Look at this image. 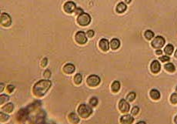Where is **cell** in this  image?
<instances>
[{"mask_svg": "<svg viewBox=\"0 0 177 124\" xmlns=\"http://www.w3.org/2000/svg\"><path fill=\"white\" fill-rule=\"evenodd\" d=\"M51 85H52V83L49 80L39 81L34 86L33 89L34 95L38 97H41V96H44L46 93V92L49 89Z\"/></svg>", "mask_w": 177, "mask_h": 124, "instance_id": "1", "label": "cell"}, {"mask_svg": "<svg viewBox=\"0 0 177 124\" xmlns=\"http://www.w3.org/2000/svg\"><path fill=\"white\" fill-rule=\"evenodd\" d=\"M78 113L79 114V116L82 118H87L89 117L92 113H93V110L92 108L86 104H81L79 108H78Z\"/></svg>", "mask_w": 177, "mask_h": 124, "instance_id": "2", "label": "cell"}, {"mask_svg": "<svg viewBox=\"0 0 177 124\" xmlns=\"http://www.w3.org/2000/svg\"><path fill=\"white\" fill-rule=\"evenodd\" d=\"M91 22V17L88 13H82L80 15H79L78 18H77V22L82 26H88Z\"/></svg>", "mask_w": 177, "mask_h": 124, "instance_id": "3", "label": "cell"}, {"mask_svg": "<svg viewBox=\"0 0 177 124\" xmlns=\"http://www.w3.org/2000/svg\"><path fill=\"white\" fill-rule=\"evenodd\" d=\"M87 84L91 87L97 86L100 83V78L96 75H91L86 80Z\"/></svg>", "mask_w": 177, "mask_h": 124, "instance_id": "4", "label": "cell"}, {"mask_svg": "<svg viewBox=\"0 0 177 124\" xmlns=\"http://www.w3.org/2000/svg\"><path fill=\"white\" fill-rule=\"evenodd\" d=\"M12 24V19L7 13L1 14V25L4 27H8Z\"/></svg>", "mask_w": 177, "mask_h": 124, "instance_id": "5", "label": "cell"}, {"mask_svg": "<svg viewBox=\"0 0 177 124\" xmlns=\"http://www.w3.org/2000/svg\"><path fill=\"white\" fill-rule=\"evenodd\" d=\"M165 44V40L162 36H156L152 42V46L155 49H160Z\"/></svg>", "mask_w": 177, "mask_h": 124, "instance_id": "6", "label": "cell"}, {"mask_svg": "<svg viewBox=\"0 0 177 124\" xmlns=\"http://www.w3.org/2000/svg\"><path fill=\"white\" fill-rule=\"evenodd\" d=\"M75 40L79 44H81V45H83L87 42L86 33L82 31H79V32L76 33V34L75 36Z\"/></svg>", "mask_w": 177, "mask_h": 124, "instance_id": "7", "label": "cell"}, {"mask_svg": "<svg viewBox=\"0 0 177 124\" xmlns=\"http://www.w3.org/2000/svg\"><path fill=\"white\" fill-rule=\"evenodd\" d=\"M119 109L122 113H128L130 109V105L126 99H121L119 103Z\"/></svg>", "mask_w": 177, "mask_h": 124, "instance_id": "8", "label": "cell"}, {"mask_svg": "<svg viewBox=\"0 0 177 124\" xmlns=\"http://www.w3.org/2000/svg\"><path fill=\"white\" fill-rule=\"evenodd\" d=\"M63 8H64V11L67 13H72V12H75V10L76 9L75 4L72 1H69L67 2H66Z\"/></svg>", "mask_w": 177, "mask_h": 124, "instance_id": "9", "label": "cell"}, {"mask_svg": "<svg viewBox=\"0 0 177 124\" xmlns=\"http://www.w3.org/2000/svg\"><path fill=\"white\" fill-rule=\"evenodd\" d=\"M150 69H151V72L152 73H158L160 69H161V65L159 63V61L157 60H154L152 61V63H151L150 66Z\"/></svg>", "mask_w": 177, "mask_h": 124, "instance_id": "10", "label": "cell"}, {"mask_svg": "<svg viewBox=\"0 0 177 124\" xmlns=\"http://www.w3.org/2000/svg\"><path fill=\"white\" fill-rule=\"evenodd\" d=\"M28 117V112L26 110H20L17 114V118L20 122H25Z\"/></svg>", "mask_w": 177, "mask_h": 124, "instance_id": "11", "label": "cell"}, {"mask_svg": "<svg viewBox=\"0 0 177 124\" xmlns=\"http://www.w3.org/2000/svg\"><path fill=\"white\" fill-rule=\"evenodd\" d=\"M134 119L130 115H124L120 119V123L124 124H131L133 123Z\"/></svg>", "mask_w": 177, "mask_h": 124, "instance_id": "12", "label": "cell"}, {"mask_svg": "<svg viewBox=\"0 0 177 124\" xmlns=\"http://www.w3.org/2000/svg\"><path fill=\"white\" fill-rule=\"evenodd\" d=\"M99 47L103 51H108L109 49V42L108 41V40L106 39H102L100 41H99Z\"/></svg>", "mask_w": 177, "mask_h": 124, "instance_id": "13", "label": "cell"}, {"mask_svg": "<svg viewBox=\"0 0 177 124\" xmlns=\"http://www.w3.org/2000/svg\"><path fill=\"white\" fill-rule=\"evenodd\" d=\"M63 71L67 74H72L75 71V66L71 63H68L63 67Z\"/></svg>", "mask_w": 177, "mask_h": 124, "instance_id": "14", "label": "cell"}, {"mask_svg": "<svg viewBox=\"0 0 177 124\" xmlns=\"http://www.w3.org/2000/svg\"><path fill=\"white\" fill-rule=\"evenodd\" d=\"M126 9H127V6L124 2H119L116 6V12L118 13H122L126 10Z\"/></svg>", "mask_w": 177, "mask_h": 124, "instance_id": "15", "label": "cell"}, {"mask_svg": "<svg viewBox=\"0 0 177 124\" xmlns=\"http://www.w3.org/2000/svg\"><path fill=\"white\" fill-rule=\"evenodd\" d=\"M149 95H150V97L155 100H157L160 98V92L157 89H152L150 91Z\"/></svg>", "mask_w": 177, "mask_h": 124, "instance_id": "16", "label": "cell"}, {"mask_svg": "<svg viewBox=\"0 0 177 124\" xmlns=\"http://www.w3.org/2000/svg\"><path fill=\"white\" fill-rule=\"evenodd\" d=\"M119 45H120V42L118 39H112L110 42V46L113 50L117 49L119 47Z\"/></svg>", "mask_w": 177, "mask_h": 124, "instance_id": "17", "label": "cell"}, {"mask_svg": "<svg viewBox=\"0 0 177 124\" xmlns=\"http://www.w3.org/2000/svg\"><path fill=\"white\" fill-rule=\"evenodd\" d=\"M14 109V106H13V104L12 103H8L6 104L5 106H2V111H5V113H11Z\"/></svg>", "mask_w": 177, "mask_h": 124, "instance_id": "18", "label": "cell"}, {"mask_svg": "<svg viewBox=\"0 0 177 124\" xmlns=\"http://www.w3.org/2000/svg\"><path fill=\"white\" fill-rule=\"evenodd\" d=\"M173 50H174V47L172 44H168L164 49V52L167 55H172L173 52Z\"/></svg>", "mask_w": 177, "mask_h": 124, "instance_id": "19", "label": "cell"}, {"mask_svg": "<svg viewBox=\"0 0 177 124\" xmlns=\"http://www.w3.org/2000/svg\"><path fill=\"white\" fill-rule=\"evenodd\" d=\"M111 89H112V91L113 92H117L119 89H120V83L119 81H114L112 86H111Z\"/></svg>", "mask_w": 177, "mask_h": 124, "instance_id": "20", "label": "cell"}, {"mask_svg": "<svg viewBox=\"0 0 177 124\" xmlns=\"http://www.w3.org/2000/svg\"><path fill=\"white\" fill-rule=\"evenodd\" d=\"M69 119H70L71 123H78L79 122V117L76 116V114H75L73 113H72L69 115Z\"/></svg>", "mask_w": 177, "mask_h": 124, "instance_id": "21", "label": "cell"}, {"mask_svg": "<svg viewBox=\"0 0 177 124\" xmlns=\"http://www.w3.org/2000/svg\"><path fill=\"white\" fill-rule=\"evenodd\" d=\"M164 67H165V69H166L168 72H170V73H173V72H175V70H176L175 66H174L173 63H170L166 64V65L164 66Z\"/></svg>", "mask_w": 177, "mask_h": 124, "instance_id": "22", "label": "cell"}, {"mask_svg": "<svg viewBox=\"0 0 177 124\" xmlns=\"http://www.w3.org/2000/svg\"><path fill=\"white\" fill-rule=\"evenodd\" d=\"M145 37L148 40H152L153 37H154V33L153 32H152L151 30H146L145 32Z\"/></svg>", "mask_w": 177, "mask_h": 124, "instance_id": "23", "label": "cell"}, {"mask_svg": "<svg viewBox=\"0 0 177 124\" xmlns=\"http://www.w3.org/2000/svg\"><path fill=\"white\" fill-rule=\"evenodd\" d=\"M82 77L81 74H79V73H77L74 77V82L77 85H79L82 83Z\"/></svg>", "mask_w": 177, "mask_h": 124, "instance_id": "24", "label": "cell"}, {"mask_svg": "<svg viewBox=\"0 0 177 124\" xmlns=\"http://www.w3.org/2000/svg\"><path fill=\"white\" fill-rule=\"evenodd\" d=\"M136 96V93L133 92H130V93H129V94L127 95V96H126V99H127V100H128V101L133 102V101L135 99Z\"/></svg>", "mask_w": 177, "mask_h": 124, "instance_id": "25", "label": "cell"}, {"mask_svg": "<svg viewBox=\"0 0 177 124\" xmlns=\"http://www.w3.org/2000/svg\"><path fill=\"white\" fill-rule=\"evenodd\" d=\"M9 99V97L7 95H1L0 96V104L2 105L5 102L8 101Z\"/></svg>", "mask_w": 177, "mask_h": 124, "instance_id": "26", "label": "cell"}, {"mask_svg": "<svg viewBox=\"0 0 177 124\" xmlns=\"http://www.w3.org/2000/svg\"><path fill=\"white\" fill-rule=\"evenodd\" d=\"M89 104L92 106H96L98 104V99L96 97H93L89 101Z\"/></svg>", "mask_w": 177, "mask_h": 124, "instance_id": "27", "label": "cell"}, {"mask_svg": "<svg viewBox=\"0 0 177 124\" xmlns=\"http://www.w3.org/2000/svg\"><path fill=\"white\" fill-rule=\"evenodd\" d=\"M170 101L173 104H176L177 103V93H173L172 94L170 97Z\"/></svg>", "mask_w": 177, "mask_h": 124, "instance_id": "28", "label": "cell"}, {"mask_svg": "<svg viewBox=\"0 0 177 124\" xmlns=\"http://www.w3.org/2000/svg\"><path fill=\"white\" fill-rule=\"evenodd\" d=\"M0 117H1L0 120H1L2 122H4V121L8 120H9V117L8 115H5V113H3L2 112H1V113H0Z\"/></svg>", "mask_w": 177, "mask_h": 124, "instance_id": "29", "label": "cell"}, {"mask_svg": "<svg viewBox=\"0 0 177 124\" xmlns=\"http://www.w3.org/2000/svg\"><path fill=\"white\" fill-rule=\"evenodd\" d=\"M139 110H140V109H139V107L138 106H134L133 108V110H132V112H131V113L133 114V115H137L138 114V113H139Z\"/></svg>", "mask_w": 177, "mask_h": 124, "instance_id": "30", "label": "cell"}, {"mask_svg": "<svg viewBox=\"0 0 177 124\" xmlns=\"http://www.w3.org/2000/svg\"><path fill=\"white\" fill-rule=\"evenodd\" d=\"M159 60L163 63H165V62H168L170 61V57L169 56H161L159 58Z\"/></svg>", "mask_w": 177, "mask_h": 124, "instance_id": "31", "label": "cell"}, {"mask_svg": "<svg viewBox=\"0 0 177 124\" xmlns=\"http://www.w3.org/2000/svg\"><path fill=\"white\" fill-rule=\"evenodd\" d=\"M51 76V72L49 69H46L44 73V77L46 79H49Z\"/></svg>", "mask_w": 177, "mask_h": 124, "instance_id": "32", "label": "cell"}, {"mask_svg": "<svg viewBox=\"0 0 177 124\" xmlns=\"http://www.w3.org/2000/svg\"><path fill=\"white\" fill-rule=\"evenodd\" d=\"M47 64H48V59H47V58H44V59L42 60L41 66H42V67H45V66H46Z\"/></svg>", "mask_w": 177, "mask_h": 124, "instance_id": "33", "label": "cell"}, {"mask_svg": "<svg viewBox=\"0 0 177 124\" xmlns=\"http://www.w3.org/2000/svg\"><path fill=\"white\" fill-rule=\"evenodd\" d=\"M86 34H87V36L89 38H93L94 36V31L93 30H89Z\"/></svg>", "mask_w": 177, "mask_h": 124, "instance_id": "34", "label": "cell"}, {"mask_svg": "<svg viewBox=\"0 0 177 124\" xmlns=\"http://www.w3.org/2000/svg\"><path fill=\"white\" fill-rule=\"evenodd\" d=\"M75 14H77V15H80V14L83 13V10H82V9H81V8H76L75 10Z\"/></svg>", "mask_w": 177, "mask_h": 124, "instance_id": "35", "label": "cell"}, {"mask_svg": "<svg viewBox=\"0 0 177 124\" xmlns=\"http://www.w3.org/2000/svg\"><path fill=\"white\" fill-rule=\"evenodd\" d=\"M7 91H8V92H12L13 90H14V86H12V85H9L8 86H7Z\"/></svg>", "mask_w": 177, "mask_h": 124, "instance_id": "36", "label": "cell"}, {"mask_svg": "<svg viewBox=\"0 0 177 124\" xmlns=\"http://www.w3.org/2000/svg\"><path fill=\"white\" fill-rule=\"evenodd\" d=\"M156 55H162L163 52H162V50H160V49H158V50H156Z\"/></svg>", "mask_w": 177, "mask_h": 124, "instance_id": "37", "label": "cell"}, {"mask_svg": "<svg viewBox=\"0 0 177 124\" xmlns=\"http://www.w3.org/2000/svg\"><path fill=\"white\" fill-rule=\"evenodd\" d=\"M3 89H4V84L3 83H1V89H0V91L2 92Z\"/></svg>", "mask_w": 177, "mask_h": 124, "instance_id": "38", "label": "cell"}, {"mask_svg": "<svg viewBox=\"0 0 177 124\" xmlns=\"http://www.w3.org/2000/svg\"><path fill=\"white\" fill-rule=\"evenodd\" d=\"M126 3H130L131 2V0H126Z\"/></svg>", "mask_w": 177, "mask_h": 124, "instance_id": "39", "label": "cell"}, {"mask_svg": "<svg viewBox=\"0 0 177 124\" xmlns=\"http://www.w3.org/2000/svg\"><path fill=\"white\" fill-rule=\"evenodd\" d=\"M174 122L176 123H177V116L175 117V120H174Z\"/></svg>", "mask_w": 177, "mask_h": 124, "instance_id": "40", "label": "cell"}, {"mask_svg": "<svg viewBox=\"0 0 177 124\" xmlns=\"http://www.w3.org/2000/svg\"><path fill=\"white\" fill-rule=\"evenodd\" d=\"M175 56H176V57L177 58V50L176 51V52H175Z\"/></svg>", "mask_w": 177, "mask_h": 124, "instance_id": "41", "label": "cell"}]
</instances>
